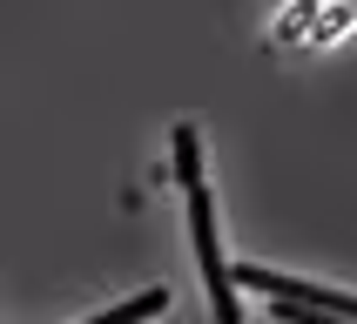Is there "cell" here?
I'll return each instance as SVG.
<instances>
[{"label": "cell", "instance_id": "1", "mask_svg": "<svg viewBox=\"0 0 357 324\" xmlns=\"http://www.w3.org/2000/svg\"><path fill=\"white\" fill-rule=\"evenodd\" d=\"M182 196H189V237H196L202 290H209V304H216L222 324H236V318H243V297H236V270L222 263V243H216V202H209L202 182H182Z\"/></svg>", "mask_w": 357, "mask_h": 324}, {"label": "cell", "instance_id": "2", "mask_svg": "<svg viewBox=\"0 0 357 324\" xmlns=\"http://www.w3.org/2000/svg\"><path fill=\"white\" fill-rule=\"evenodd\" d=\"M229 270H236V284L257 290V297H297V304H310V311H324V318H357V297H344V290L283 277V270H263V263H229Z\"/></svg>", "mask_w": 357, "mask_h": 324}, {"label": "cell", "instance_id": "3", "mask_svg": "<svg viewBox=\"0 0 357 324\" xmlns=\"http://www.w3.org/2000/svg\"><path fill=\"white\" fill-rule=\"evenodd\" d=\"M155 311H169V290H135V297L108 304V311H95L88 324H135V318H155Z\"/></svg>", "mask_w": 357, "mask_h": 324}, {"label": "cell", "instance_id": "4", "mask_svg": "<svg viewBox=\"0 0 357 324\" xmlns=\"http://www.w3.org/2000/svg\"><path fill=\"white\" fill-rule=\"evenodd\" d=\"M169 169H176V182H202V142H196L189 122L176 128V162H169Z\"/></svg>", "mask_w": 357, "mask_h": 324}, {"label": "cell", "instance_id": "5", "mask_svg": "<svg viewBox=\"0 0 357 324\" xmlns=\"http://www.w3.org/2000/svg\"><path fill=\"white\" fill-rule=\"evenodd\" d=\"M317 7H324V0H297V7L277 20V40H283V47H290V40H310V27H317Z\"/></svg>", "mask_w": 357, "mask_h": 324}, {"label": "cell", "instance_id": "6", "mask_svg": "<svg viewBox=\"0 0 357 324\" xmlns=\"http://www.w3.org/2000/svg\"><path fill=\"white\" fill-rule=\"evenodd\" d=\"M351 14H357V7H337V14H317V27H310V40L324 47L331 34H344V27H351Z\"/></svg>", "mask_w": 357, "mask_h": 324}]
</instances>
